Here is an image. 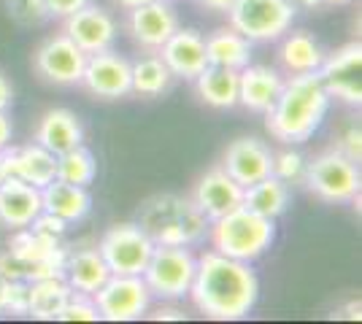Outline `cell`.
<instances>
[{"instance_id":"23","label":"cell","mask_w":362,"mask_h":324,"mask_svg":"<svg viewBox=\"0 0 362 324\" xmlns=\"http://www.w3.org/2000/svg\"><path fill=\"white\" fill-rule=\"evenodd\" d=\"M108 276H111V270H108V265L103 263L98 246L68 248L65 265H62V278H65V284H68L74 292L95 294L106 284Z\"/></svg>"},{"instance_id":"2","label":"cell","mask_w":362,"mask_h":324,"mask_svg":"<svg viewBox=\"0 0 362 324\" xmlns=\"http://www.w3.org/2000/svg\"><path fill=\"white\" fill-rule=\"evenodd\" d=\"M330 95L322 87L319 73H303V76H284L281 92L262 116L265 130L276 143L281 146H298L314 138L327 111H330Z\"/></svg>"},{"instance_id":"38","label":"cell","mask_w":362,"mask_h":324,"mask_svg":"<svg viewBox=\"0 0 362 324\" xmlns=\"http://www.w3.org/2000/svg\"><path fill=\"white\" fill-rule=\"evenodd\" d=\"M330 316H332V319H349V322H360V319H362V300H360V297H351L346 306L335 308Z\"/></svg>"},{"instance_id":"18","label":"cell","mask_w":362,"mask_h":324,"mask_svg":"<svg viewBox=\"0 0 362 324\" xmlns=\"http://www.w3.org/2000/svg\"><path fill=\"white\" fill-rule=\"evenodd\" d=\"M160 60L168 65V71L173 73V78H184V81H195L203 68L209 65L206 57V38L203 32H197L195 28H179L168 38L163 49L157 52Z\"/></svg>"},{"instance_id":"24","label":"cell","mask_w":362,"mask_h":324,"mask_svg":"<svg viewBox=\"0 0 362 324\" xmlns=\"http://www.w3.org/2000/svg\"><path fill=\"white\" fill-rule=\"evenodd\" d=\"M41 211L57 216V219L68 222V224L81 222L92 211L90 186H76L54 179L52 184H46L41 189Z\"/></svg>"},{"instance_id":"7","label":"cell","mask_w":362,"mask_h":324,"mask_svg":"<svg viewBox=\"0 0 362 324\" xmlns=\"http://www.w3.org/2000/svg\"><path fill=\"white\" fill-rule=\"evenodd\" d=\"M195 263L197 257L187 246H154L141 276L146 281L151 297L163 303H173V300L187 297L189 292Z\"/></svg>"},{"instance_id":"16","label":"cell","mask_w":362,"mask_h":324,"mask_svg":"<svg viewBox=\"0 0 362 324\" xmlns=\"http://www.w3.org/2000/svg\"><path fill=\"white\" fill-rule=\"evenodd\" d=\"M0 170L3 176H16L22 181L44 189L57 179V155H52L41 143H22V146H3L0 149Z\"/></svg>"},{"instance_id":"31","label":"cell","mask_w":362,"mask_h":324,"mask_svg":"<svg viewBox=\"0 0 362 324\" xmlns=\"http://www.w3.org/2000/svg\"><path fill=\"white\" fill-rule=\"evenodd\" d=\"M303 173H305V157L300 152H295L292 146H284V149L273 152L271 176H276L279 181H284L287 186H300Z\"/></svg>"},{"instance_id":"10","label":"cell","mask_w":362,"mask_h":324,"mask_svg":"<svg viewBox=\"0 0 362 324\" xmlns=\"http://www.w3.org/2000/svg\"><path fill=\"white\" fill-rule=\"evenodd\" d=\"M151 292L144 276H111L92 294V303L103 322H138L151 308Z\"/></svg>"},{"instance_id":"41","label":"cell","mask_w":362,"mask_h":324,"mask_svg":"<svg viewBox=\"0 0 362 324\" xmlns=\"http://www.w3.org/2000/svg\"><path fill=\"white\" fill-rule=\"evenodd\" d=\"M11 136H14V124H11V116H8V111H0V149L11 143Z\"/></svg>"},{"instance_id":"6","label":"cell","mask_w":362,"mask_h":324,"mask_svg":"<svg viewBox=\"0 0 362 324\" xmlns=\"http://www.w3.org/2000/svg\"><path fill=\"white\" fill-rule=\"evenodd\" d=\"M295 14V0H233L227 19L252 44H276L292 28Z\"/></svg>"},{"instance_id":"17","label":"cell","mask_w":362,"mask_h":324,"mask_svg":"<svg viewBox=\"0 0 362 324\" xmlns=\"http://www.w3.org/2000/svg\"><path fill=\"white\" fill-rule=\"evenodd\" d=\"M189 198H192V203L200 208V214L206 216L209 222H214V219L230 214V211H235V208L241 205L243 186L235 184L225 170L216 165V168L206 170V173L197 176Z\"/></svg>"},{"instance_id":"46","label":"cell","mask_w":362,"mask_h":324,"mask_svg":"<svg viewBox=\"0 0 362 324\" xmlns=\"http://www.w3.org/2000/svg\"><path fill=\"white\" fill-rule=\"evenodd\" d=\"M349 3H354V0H322V6H327V8H341V6H349Z\"/></svg>"},{"instance_id":"8","label":"cell","mask_w":362,"mask_h":324,"mask_svg":"<svg viewBox=\"0 0 362 324\" xmlns=\"http://www.w3.org/2000/svg\"><path fill=\"white\" fill-rule=\"evenodd\" d=\"M98 251L114 276H141L154 251V244L138 227V222H122V224H111L100 235Z\"/></svg>"},{"instance_id":"32","label":"cell","mask_w":362,"mask_h":324,"mask_svg":"<svg viewBox=\"0 0 362 324\" xmlns=\"http://www.w3.org/2000/svg\"><path fill=\"white\" fill-rule=\"evenodd\" d=\"M6 8L8 16L22 28H41L52 19L44 0H6Z\"/></svg>"},{"instance_id":"25","label":"cell","mask_w":362,"mask_h":324,"mask_svg":"<svg viewBox=\"0 0 362 324\" xmlns=\"http://www.w3.org/2000/svg\"><path fill=\"white\" fill-rule=\"evenodd\" d=\"M197 100L211 111H230L238 106V71L206 65L203 73L192 81Z\"/></svg>"},{"instance_id":"11","label":"cell","mask_w":362,"mask_h":324,"mask_svg":"<svg viewBox=\"0 0 362 324\" xmlns=\"http://www.w3.org/2000/svg\"><path fill=\"white\" fill-rule=\"evenodd\" d=\"M322 87L327 90L330 100H338L346 108L362 106V44L351 41L325 54V62L317 71Z\"/></svg>"},{"instance_id":"27","label":"cell","mask_w":362,"mask_h":324,"mask_svg":"<svg viewBox=\"0 0 362 324\" xmlns=\"http://www.w3.org/2000/svg\"><path fill=\"white\" fill-rule=\"evenodd\" d=\"M173 84V73L160 60L157 52H144L138 60L130 62V90L138 97H163Z\"/></svg>"},{"instance_id":"39","label":"cell","mask_w":362,"mask_h":324,"mask_svg":"<svg viewBox=\"0 0 362 324\" xmlns=\"http://www.w3.org/2000/svg\"><path fill=\"white\" fill-rule=\"evenodd\" d=\"M151 311V308H149ZM149 319H154V322H160V319H173V322H184L187 319V313L181 308H173V306H160V308H154L151 313H146Z\"/></svg>"},{"instance_id":"15","label":"cell","mask_w":362,"mask_h":324,"mask_svg":"<svg viewBox=\"0 0 362 324\" xmlns=\"http://www.w3.org/2000/svg\"><path fill=\"white\" fill-rule=\"evenodd\" d=\"M271 162H273V149L257 136H241L233 138L222 152V162L219 168L241 186H249L271 176Z\"/></svg>"},{"instance_id":"3","label":"cell","mask_w":362,"mask_h":324,"mask_svg":"<svg viewBox=\"0 0 362 324\" xmlns=\"http://www.w3.org/2000/svg\"><path fill=\"white\" fill-rule=\"evenodd\" d=\"M209 224L189 195H151L138 208V227L154 246H200L209 238Z\"/></svg>"},{"instance_id":"43","label":"cell","mask_w":362,"mask_h":324,"mask_svg":"<svg viewBox=\"0 0 362 324\" xmlns=\"http://www.w3.org/2000/svg\"><path fill=\"white\" fill-rule=\"evenodd\" d=\"M119 11H130V8H136V6H144V3H151V0H111Z\"/></svg>"},{"instance_id":"45","label":"cell","mask_w":362,"mask_h":324,"mask_svg":"<svg viewBox=\"0 0 362 324\" xmlns=\"http://www.w3.org/2000/svg\"><path fill=\"white\" fill-rule=\"evenodd\" d=\"M298 8H305V11H314V8H322V0H295Z\"/></svg>"},{"instance_id":"37","label":"cell","mask_w":362,"mask_h":324,"mask_svg":"<svg viewBox=\"0 0 362 324\" xmlns=\"http://www.w3.org/2000/svg\"><path fill=\"white\" fill-rule=\"evenodd\" d=\"M44 3L52 19H65V16H71L74 11H78L81 6H87L90 0H44Z\"/></svg>"},{"instance_id":"19","label":"cell","mask_w":362,"mask_h":324,"mask_svg":"<svg viewBox=\"0 0 362 324\" xmlns=\"http://www.w3.org/2000/svg\"><path fill=\"white\" fill-rule=\"evenodd\" d=\"M38 214H41V189L16 176H6L0 181V227L8 232L25 230Z\"/></svg>"},{"instance_id":"30","label":"cell","mask_w":362,"mask_h":324,"mask_svg":"<svg viewBox=\"0 0 362 324\" xmlns=\"http://www.w3.org/2000/svg\"><path fill=\"white\" fill-rule=\"evenodd\" d=\"M98 176V162L95 155L81 143L76 149H68L57 155V179L76 186H90Z\"/></svg>"},{"instance_id":"22","label":"cell","mask_w":362,"mask_h":324,"mask_svg":"<svg viewBox=\"0 0 362 324\" xmlns=\"http://www.w3.org/2000/svg\"><path fill=\"white\" fill-rule=\"evenodd\" d=\"M325 49L308 30H292L279 38L276 62L284 76H303V73H317L325 62Z\"/></svg>"},{"instance_id":"26","label":"cell","mask_w":362,"mask_h":324,"mask_svg":"<svg viewBox=\"0 0 362 324\" xmlns=\"http://www.w3.org/2000/svg\"><path fill=\"white\" fill-rule=\"evenodd\" d=\"M206 38V57L209 65L216 68H230V71H241L252 62V49L255 44L249 38H243L238 30H233L230 25L227 28H216Z\"/></svg>"},{"instance_id":"13","label":"cell","mask_w":362,"mask_h":324,"mask_svg":"<svg viewBox=\"0 0 362 324\" xmlns=\"http://www.w3.org/2000/svg\"><path fill=\"white\" fill-rule=\"evenodd\" d=\"M60 22H62L60 30L65 32L84 54H98V52L114 49L117 35H119V25H117L114 14L106 11L103 6L92 3V0L87 6H81L78 11H74L71 16L60 19Z\"/></svg>"},{"instance_id":"20","label":"cell","mask_w":362,"mask_h":324,"mask_svg":"<svg viewBox=\"0 0 362 324\" xmlns=\"http://www.w3.org/2000/svg\"><path fill=\"white\" fill-rule=\"evenodd\" d=\"M33 140L52 155H62L84 143V122L71 108H46L33 127Z\"/></svg>"},{"instance_id":"14","label":"cell","mask_w":362,"mask_h":324,"mask_svg":"<svg viewBox=\"0 0 362 324\" xmlns=\"http://www.w3.org/2000/svg\"><path fill=\"white\" fill-rule=\"evenodd\" d=\"M78 87L98 100H122V97L133 95V90H130V60L122 57L114 49L87 54Z\"/></svg>"},{"instance_id":"34","label":"cell","mask_w":362,"mask_h":324,"mask_svg":"<svg viewBox=\"0 0 362 324\" xmlns=\"http://www.w3.org/2000/svg\"><path fill=\"white\" fill-rule=\"evenodd\" d=\"M57 322H100V313L92 303V294L71 292L68 303L57 313Z\"/></svg>"},{"instance_id":"28","label":"cell","mask_w":362,"mask_h":324,"mask_svg":"<svg viewBox=\"0 0 362 324\" xmlns=\"http://www.w3.org/2000/svg\"><path fill=\"white\" fill-rule=\"evenodd\" d=\"M289 186L284 181H279L276 176H265L255 184L243 186V208L255 211V214L265 216V219H279V216L287 214L289 208Z\"/></svg>"},{"instance_id":"44","label":"cell","mask_w":362,"mask_h":324,"mask_svg":"<svg viewBox=\"0 0 362 324\" xmlns=\"http://www.w3.org/2000/svg\"><path fill=\"white\" fill-rule=\"evenodd\" d=\"M6 294H8V278L0 273V316L6 313Z\"/></svg>"},{"instance_id":"21","label":"cell","mask_w":362,"mask_h":324,"mask_svg":"<svg viewBox=\"0 0 362 324\" xmlns=\"http://www.w3.org/2000/svg\"><path fill=\"white\" fill-rule=\"evenodd\" d=\"M284 73L271 65H246L238 71V106L249 114H265L281 92Z\"/></svg>"},{"instance_id":"47","label":"cell","mask_w":362,"mask_h":324,"mask_svg":"<svg viewBox=\"0 0 362 324\" xmlns=\"http://www.w3.org/2000/svg\"><path fill=\"white\" fill-rule=\"evenodd\" d=\"M3 179H6V176H3V170H0V181H3Z\"/></svg>"},{"instance_id":"4","label":"cell","mask_w":362,"mask_h":324,"mask_svg":"<svg viewBox=\"0 0 362 324\" xmlns=\"http://www.w3.org/2000/svg\"><path fill=\"white\" fill-rule=\"evenodd\" d=\"M209 241L214 251L252 265L276 241V222L238 205L209 224Z\"/></svg>"},{"instance_id":"35","label":"cell","mask_w":362,"mask_h":324,"mask_svg":"<svg viewBox=\"0 0 362 324\" xmlns=\"http://www.w3.org/2000/svg\"><path fill=\"white\" fill-rule=\"evenodd\" d=\"M30 281L8 278V294H6V313L11 316H28V303H30Z\"/></svg>"},{"instance_id":"9","label":"cell","mask_w":362,"mask_h":324,"mask_svg":"<svg viewBox=\"0 0 362 324\" xmlns=\"http://www.w3.org/2000/svg\"><path fill=\"white\" fill-rule=\"evenodd\" d=\"M33 73L49 87H78L87 54L65 32H52L33 52Z\"/></svg>"},{"instance_id":"33","label":"cell","mask_w":362,"mask_h":324,"mask_svg":"<svg viewBox=\"0 0 362 324\" xmlns=\"http://www.w3.org/2000/svg\"><path fill=\"white\" fill-rule=\"evenodd\" d=\"M332 146H335L341 155H346L349 160L360 162L362 160V127L357 116L344 119V124L338 127V133L332 136Z\"/></svg>"},{"instance_id":"29","label":"cell","mask_w":362,"mask_h":324,"mask_svg":"<svg viewBox=\"0 0 362 324\" xmlns=\"http://www.w3.org/2000/svg\"><path fill=\"white\" fill-rule=\"evenodd\" d=\"M28 292H30L28 316L38 319V322H54L74 289L65 284L62 276H49V278L30 281V289Z\"/></svg>"},{"instance_id":"5","label":"cell","mask_w":362,"mask_h":324,"mask_svg":"<svg viewBox=\"0 0 362 324\" xmlns=\"http://www.w3.org/2000/svg\"><path fill=\"white\" fill-rule=\"evenodd\" d=\"M308 195H314L319 203L327 205H346V203H360L362 176L360 162L341 155L335 146L325 149L305 160V173L303 184Z\"/></svg>"},{"instance_id":"1","label":"cell","mask_w":362,"mask_h":324,"mask_svg":"<svg viewBox=\"0 0 362 324\" xmlns=\"http://www.w3.org/2000/svg\"><path fill=\"white\" fill-rule=\"evenodd\" d=\"M189 300L206 319L238 322L246 319L259 300V281L249 263H238L219 251H203L195 263Z\"/></svg>"},{"instance_id":"12","label":"cell","mask_w":362,"mask_h":324,"mask_svg":"<svg viewBox=\"0 0 362 324\" xmlns=\"http://www.w3.org/2000/svg\"><path fill=\"white\" fill-rule=\"evenodd\" d=\"M122 28L141 52H160L168 38L181 28V22L170 0H151L124 11Z\"/></svg>"},{"instance_id":"40","label":"cell","mask_w":362,"mask_h":324,"mask_svg":"<svg viewBox=\"0 0 362 324\" xmlns=\"http://www.w3.org/2000/svg\"><path fill=\"white\" fill-rule=\"evenodd\" d=\"M11 103H14V87H11L8 76L0 71V111H8Z\"/></svg>"},{"instance_id":"42","label":"cell","mask_w":362,"mask_h":324,"mask_svg":"<svg viewBox=\"0 0 362 324\" xmlns=\"http://www.w3.org/2000/svg\"><path fill=\"white\" fill-rule=\"evenodd\" d=\"M197 6L203 11H211V14H227L230 6H233V0H197Z\"/></svg>"},{"instance_id":"36","label":"cell","mask_w":362,"mask_h":324,"mask_svg":"<svg viewBox=\"0 0 362 324\" xmlns=\"http://www.w3.org/2000/svg\"><path fill=\"white\" fill-rule=\"evenodd\" d=\"M30 230L41 232V235H49V238H62L65 230H68V222H62V219H57V216L41 211V214L33 219Z\"/></svg>"}]
</instances>
